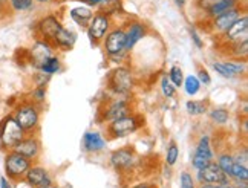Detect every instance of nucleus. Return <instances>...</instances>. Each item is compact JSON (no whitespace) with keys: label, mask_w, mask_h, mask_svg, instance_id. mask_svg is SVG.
<instances>
[{"label":"nucleus","mask_w":248,"mask_h":188,"mask_svg":"<svg viewBox=\"0 0 248 188\" xmlns=\"http://www.w3.org/2000/svg\"><path fill=\"white\" fill-rule=\"evenodd\" d=\"M108 87L112 93L120 97H129L135 87V77L127 66H118L108 77Z\"/></svg>","instance_id":"f03ea898"},{"label":"nucleus","mask_w":248,"mask_h":188,"mask_svg":"<svg viewBox=\"0 0 248 188\" xmlns=\"http://www.w3.org/2000/svg\"><path fill=\"white\" fill-rule=\"evenodd\" d=\"M198 181L201 184H217V185H228L230 177H228L219 165L213 161L210 162L202 170H198Z\"/></svg>","instance_id":"9b49d317"},{"label":"nucleus","mask_w":248,"mask_h":188,"mask_svg":"<svg viewBox=\"0 0 248 188\" xmlns=\"http://www.w3.org/2000/svg\"><path fill=\"white\" fill-rule=\"evenodd\" d=\"M23 182H26L32 188H42V187H52V177L49 172L42 165H31L30 170L26 172Z\"/></svg>","instance_id":"4468645a"},{"label":"nucleus","mask_w":248,"mask_h":188,"mask_svg":"<svg viewBox=\"0 0 248 188\" xmlns=\"http://www.w3.org/2000/svg\"><path fill=\"white\" fill-rule=\"evenodd\" d=\"M103 48L112 61L120 63L124 58V55L127 52H126V31H124L123 26L113 28V29H110L106 34L103 40Z\"/></svg>","instance_id":"20e7f679"},{"label":"nucleus","mask_w":248,"mask_h":188,"mask_svg":"<svg viewBox=\"0 0 248 188\" xmlns=\"http://www.w3.org/2000/svg\"><path fill=\"white\" fill-rule=\"evenodd\" d=\"M210 119H212L215 124L224 126L228 123V119H230V112L224 107H216L213 110H210Z\"/></svg>","instance_id":"cd10ccee"},{"label":"nucleus","mask_w":248,"mask_h":188,"mask_svg":"<svg viewBox=\"0 0 248 188\" xmlns=\"http://www.w3.org/2000/svg\"><path fill=\"white\" fill-rule=\"evenodd\" d=\"M230 177L234 181H248V167L234 161V164L232 167Z\"/></svg>","instance_id":"7c9ffc66"},{"label":"nucleus","mask_w":248,"mask_h":188,"mask_svg":"<svg viewBox=\"0 0 248 188\" xmlns=\"http://www.w3.org/2000/svg\"><path fill=\"white\" fill-rule=\"evenodd\" d=\"M221 37L225 44L248 39V15L242 14Z\"/></svg>","instance_id":"ddd939ff"},{"label":"nucleus","mask_w":248,"mask_h":188,"mask_svg":"<svg viewBox=\"0 0 248 188\" xmlns=\"http://www.w3.org/2000/svg\"><path fill=\"white\" fill-rule=\"evenodd\" d=\"M6 6V0H0V8H3Z\"/></svg>","instance_id":"8fccbe9b"},{"label":"nucleus","mask_w":248,"mask_h":188,"mask_svg":"<svg viewBox=\"0 0 248 188\" xmlns=\"http://www.w3.org/2000/svg\"><path fill=\"white\" fill-rule=\"evenodd\" d=\"M75 42H77V35H75V32H72L71 29H66L63 26L59 31V34L55 35V39L52 40L51 44L60 51H71L74 48Z\"/></svg>","instance_id":"6ab92c4d"},{"label":"nucleus","mask_w":248,"mask_h":188,"mask_svg":"<svg viewBox=\"0 0 248 188\" xmlns=\"http://www.w3.org/2000/svg\"><path fill=\"white\" fill-rule=\"evenodd\" d=\"M224 185H217V184H202L201 188H222Z\"/></svg>","instance_id":"49530a36"},{"label":"nucleus","mask_w":248,"mask_h":188,"mask_svg":"<svg viewBox=\"0 0 248 188\" xmlns=\"http://www.w3.org/2000/svg\"><path fill=\"white\" fill-rule=\"evenodd\" d=\"M45 98H46V89H45V86H35V89L31 92V98L30 100L42 106V102L45 101Z\"/></svg>","instance_id":"f704fd0d"},{"label":"nucleus","mask_w":248,"mask_h":188,"mask_svg":"<svg viewBox=\"0 0 248 188\" xmlns=\"http://www.w3.org/2000/svg\"><path fill=\"white\" fill-rule=\"evenodd\" d=\"M241 13H242L241 8L236 6V8L230 9V11H227L224 14H219L217 17L212 18V20H210V25H212V31L219 34V35H222L228 29V28H230L237 20V18L242 15Z\"/></svg>","instance_id":"dca6fc26"},{"label":"nucleus","mask_w":248,"mask_h":188,"mask_svg":"<svg viewBox=\"0 0 248 188\" xmlns=\"http://www.w3.org/2000/svg\"><path fill=\"white\" fill-rule=\"evenodd\" d=\"M195 153L210 159V161H213L215 159V152H213V147H212V143H210L208 135H202L201 138H199L196 148H195Z\"/></svg>","instance_id":"5701e85b"},{"label":"nucleus","mask_w":248,"mask_h":188,"mask_svg":"<svg viewBox=\"0 0 248 188\" xmlns=\"http://www.w3.org/2000/svg\"><path fill=\"white\" fill-rule=\"evenodd\" d=\"M239 3H241V0H217V2L205 13V15L207 18L212 20V18L217 17L219 14H224L227 11H230V9L239 6Z\"/></svg>","instance_id":"412c9836"},{"label":"nucleus","mask_w":248,"mask_h":188,"mask_svg":"<svg viewBox=\"0 0 248 188\" xmlns=\"http://www.w3.org/2000/svg\"><path fill=\"white\" fill-rule=\"evenodd\" d=\"M222 188H236V187H233V185H230V184H228V185H224Z\"/></svg>","instance_id":"3c124183"},{"label":"nucleus","mask_w":248,"mask_h":188,"mask_svg":"<svg viewBox=\"0 0 248 188\" xmlns=\"http://www.w3.org/2000/svg\"><path fill=\"white\" fill-rule=\"evenodd\" d=\"M144 124V118L141 115L137 114H130L126 115L123 118H118L115 121H110L108 123V135L112 139H117V138H124V136H129L130 133H135L137 130H140Z\"/></svg>","instance_id":"39448f33"},{"label":"nucleus","mask_w":248,"mask_h":188,"mask_svg":"<svg viewBox=\"0 0 248 188\" xmlns=\"http://www.w3.org/2000/svg\"><path fill=\"white\" fill-rule=\"evenodd\" d=\"M216 2L217 0H195V5L201 13H207Z\"/></svg>","instance_id":"58836bf2"},{"label":"nucleus","mask_w":248,"mask_h":188,"mask_svg":"<svg viewBox=\"0 0 248 188\" xmlns=\"http://www.w3.org/2000/svg\"><path fill=\"white\" fill-rule=\"evenodd\" d=\"M60 69H62V61H60V58L57 57V55H52V57H49V58H47L40 66L39 71H42L43 73H47V75H54L57 72H60Z\"/></svg>","instance_id":"a878e982"},{"label":"nucleus","mask_w":248,"mask_h":188,"mask_svg":"<svg viewBox=\"0 0 248 188\" xmlns=\"http://www.w3.org/2000/svg\"><path fill=\"white\" fill-rule=\"evenodd\" d=\"M51 78V75H47V73H43L42 71L39 73H35L34 75V81H35V86H46V83L49 81Z\"/></svg>","instance_id":"ea45409f"},{"label":"nucleus","mask_w":248,"mask_h":188,"mask_svg":"<svg viewBox=\"0 0 248 188\" xmlns=\"http://www.w3.org/2000/svg\"><path fill=\"white\" fill-rule=\"evenodd\" d=\"M210 162H213V161H210V159L201 156V155H196L193 153V158H192V165L193 168L198 172V170H202V168H205Z\"/></svg>","instance_id":"c9c22d12"},{"label":"nucleus","mask_w":248,"mask_h":188,"mask_svg":"<svg viewBox=\"0 0 248 188\" xmlns=\"http://www.w3.org/2000/svg\"><path fill=\"white\" fill-rule=\"evenodd\" d=\"M6 6H9L13 13H30L34 9V0H6Z\"/></svg>","instance_id":"b1692460"},{"label":"nucleus","mask_w":248,"mask_h":188,"mask_svg":"<svg viewBox=\"0 0 248 188\" xmlns=\"http://www.w3.org/2000/svg\"><path fill=\"white\" fill-rule=\"evenodd\" d=\"M135 162H137V155H135V150L132 147L118 148L115 152H112L110 155V165L115 168L117 172L129 170Z\"/></svg>","instance_id":"f8f14e48"},{"label":"nucleus","mask_w":248,"mask_h":188,"mask_svg":"<svg viewBox=\"0 0 248 188\" xmlns=\"http://www.w3.org/2000/svg\"><path fill=\"white\" fill-rule=\"evenodd\" d=\"M0 188H13V185H11V182H9L5 176H2L0 177Z\"/></svg>","instance_id":"c03bdc74"},{"label":"nucleus","mask_w":248,"mask_h":188,"mask_svg":"<svg viewBox=\"0 0 248 188\" xmlns=\"http://www.w3.org/2000/svg\"><path fill=\"white\" fill-rule=\"evenodd\" d=\"M178 158H179V147L176 145V143L171 141V143L169 144V147H167V153H166L167 165L173 167L176 164V161H178Z\"/></svg>","instance_id":"473e14b6"},{"label":"nucleus","mask_w":248,"mask_h":188,"mask_svg":"<svg viewBox=\"0 0 248 188\" xmlns=\"http://www.w3.org/2000/svg\"><path fill=\"white\" fill-rule=\"evenodd\" d=\"M52 49H54V46L49 42L42 40V39L35 40L32 48L28 51V61H30L35 69H40V66L49 57H52Z\"/></svg>","instance_id":"9d476101"},{"label":"nucleus","mask_w":248,"mask_h":188,"mask_svg":"<svg viewBox=\"0 0 248 188\" xmlns=\"http://www.w3.org/2000/svg\"><path fill=\"white\" fill-rule=\"evenodd\" d=\"M179 182H181V188H196L195 177L190 174L188 172H183V173H181Z\"/></svg>","instance_id":"e433bc0d"},{"label":"nucleus","mask_w":248,"mask_h":188,"mask_svg":"<svg viewBox=\"0 0 248 188\" xmlns=\"http://www.w3.org/2000/svg\"><path fill=\"white\" fill-rule=\"evenodd\" d=\"M35 3H40V5H49L52 2H55V0H34Z\"/></svg>","instance_id":"de8ad7c7"},{"label":"nucleus","mask_w":248,"mask_h":188,"mask_svg":"<svg viewBox=\"0 0 248 188\" xmlns=\"http://www.w3.org/2000/svg\"><path fill=\"white\" fill-rule=\"evenodd\" d=\"M13 150L31 161H35L42 153V143L35 135H26Z\"/></svg>","instance_id":"2eb2a0df"},{"label":"nucleus","mask_w":248,"mask_h":188,"mask_svg":"<svg viewBox=\"0 0 248 188\" xmlns=\"http://www.w3.org/2000/svg\"><path fill=\"white\" fill-rule=\"evenodd\" d=\"M132 188H156L154 184H147V182H144V184H138V185H135V187H132Z\"/></svg>","instance_id":"a18cd8bd"},{"label":"nucleus","mask_w":248,"mask_h":188,"mask_svg":"<svg viewBox=\"0 0 248 188\" xmlns=\"http://www.w3.org/2000/svg\"><path fill=\"white\" fill-rule=\"evenodd\" d=\"M69 15H71V18L78 26H81V28H84V29H86L88 25H89V22H91L92 15H93V13H92V9L89 6H77V8L71 9Z\"/></svg>","instance_id":"aec40b11"},{"label":"nucleus","mask_w":248,"mask_h":188,"mask_svg":"<svg viewBox=\"0 0 248 188\" xmlns=\"http://www.w3.org/2000/svg\"><path fill=\"white\" fill-rule=\"evenodd\" d=\"M110 26H112V17L110 15H106L103 13H95L91 18L88 28H86L91 43L98 44L100 42H103L106 34L110 31Z\"/></svg>","instance_id":"0eeeda50"},{"label":"nucleus","mask_w":248,"mask_h":188,"mask_svg":"<svg viewBox=\"0 0 248 188\" xmlns=\"http://www.w3.org/2000/svg\"><path fill=\"white\" fill-rule=\"evenodd\" d=\"M98 8H100L98 13L112 17V14L118 13V9H121V0H104Z\"/></svg>","instance_id":"c756f323"},{"label":"nucleus","mask_w":248,"mask_h":188,"mask_svg":"<svg viewBox=\"0 0 248 188\" xmlns=\"http://www.w3.org/2000/svg\"><path fill=\"white\" fill-rule=\"evenodd\" d=\"M198 80L201 84H204V86H208L210 83H212V78H210V73L207 72V69L201 68L198 71Z\"/></svg>","instance_id":"a19ab883"},{"label":"nucleus","mask_w":248,"mask_h":188,"mask_svg":"<svg viewBox=\"0 0 248 188\" xmlns=\"http://www.w3.org/2000/svg\"><path fill=\"white\" fill-rule=\"evenodd\" d=\"M0 148H2V141H0Z\"/></svg>","instance_id":"864d4df0"},{"label":"nucleus","mask_w":248,"mask_h":188,"mask_svg":"<svg viewBox=\"0 0 248 188\" xmlns=\"http://www.w3.org/2000/svg\"><path fill=\"white\" fill-rule=\"evenodd\" d=\"M186 109H187V114L192 115V116L204 115L207 112V101H204V100H201V101L190 100V101L186 102Z\"/></svg>","instance_id":"393cba45"},{"label":"nucleus","mask_w":248,"mask_h":188,"mask_svg":"<svg viewBox=\"0 0 248 188\" xmlns=\"http://www.w3.org/2000/svg\"><path fill=\"white\" fill-rule=\"evenodd\" d=\"M228 49H230V57L233 60H247L248 55V39L241 40V42H234V43H228Z\"/></svg>","instance_id":"4be33fe9"},{"label":"nucleus","mask_w":248,"mask_h":188,"mask_svg":"<svg viewBox=\"0 0 248 188\" xmlns=\"http://www.w3.org/2000/svg\"><path fill=\"white\" fill-rule=\"evenodd\" d=\"M183 86H184V90H186L187 95L195 97L196 93H198L199 90H201V86H202V84L199 83V80H198L196 75H188V77L183 81Z\"/></svg>","instance_id":"bb28decb"},{"label":"nucleus","mask_w":248,"mask_h":188,"mask_svg":"<svg viewBox=\"0 0 248 188\" xmlns=\"http://www.w3.org/2000/svg\"><path fill=\"white\" fill-rule=\"evenodd\" d=\"M77 2H81L84 3L86 6H89V8H98L104 0H77Z\"/></svg>","instance_id":"37998d69"},{"label":"nucleus","mask_w":248,"mask_h":188,"mask_svg":"<svg viewBox=\"0 0 248 188\" xmlns=\"http://www.w3.org/2000/svg\"><path fill=\"white\" fill-rule=\"evenodd\" d=\"M26 136L23 129L17 124L11 114L5 115L0 119V141L5 150H13Z\"/></svg>","instance_id":"423d86ee"},{"label":"nucleus","mask_w":248,"mask_h":188,"mask_svg":"<svg viewBox=\"0 0 248 188\" xmlns=\"http://www.w3.org/2000/svg\"><path fill=\"white\" fill-rule=\"evenodd\" d=\"M187 3V0H175V5L178 8H184V5Z\"/></svg>","instance_id":"09e8293b"},{"label":"nucleus","mask_w":248,"mask_h":188,"mask_svg":"<svg viewBox=\"0 0 248 188\" xmlns=\"http://www.w3.org/2000/svg\"><path fill=\"white\" fill-rule=\"evenodd\" d=\"M190 37H192V40L196 44L198 49H202L204 48V42L201 40V37H199V34H198V31L195 29V28H190Z\"/></svg>","instance_id":"79ce46f5"},{"label":"nucleus","mask_w":248,"mask_h":188,"mask_svg":"<svg viewBox=\"0 0 248 188\" xmlns=\"http://www.w3.org/2000/svg\"><path fill=\"white\" fill-rule=\"evenodd\" d=\"M42 188H54V187H42Z\"/></svg>","instance_id":"603ef678"},{"label":"nucleus","mask_w":248,"mask_h":188,"mask_svg":"<svg viewBox=\"0 0 248 188\" xmlns=\"http://www.w3.org/2000/svg\"><path fill=\"white\" fill-rule=\"evenodd\" d=\"M11 115L17 121V124L23 129L26 135H35V131L40 127L42 106L28 98L18 102Z\"/></svg>","instance_id":"f257e3e1"},{"label":"nucleus","mask_w":248,"mask_h":188,"mask_svg":"<svg viewBox=\"0 0 248 188\" xmlns=\"http://www.w3.org/2000/svg\"><path fill=\"white\" fill-rule=\"evenodd\" d=\"M216 164L219 165V168L230 177V173H232V167L234 164V156L232 153H221L217 156V161Z\"/></svg>","instance_id":"c85d7f7f"},{"label":"nucleus","mask_w":248,"mask_h":188,"mask_svg":"<svg viewBox=\"0 0 248 188\" xmlns=\"http://www.w3.org/2000/svg\"><path fill=\"white\" fill-rule=\"evenodd\" d=\"M124 31H126V52H130L133 46L147 35V26L142 22L133 20L127 23Z\"/></svg>","instance_id":"f3484780"},{"label":"nucleus","mask_w":248,"mask_h":188,"mask_svg":"<svg viewBox=\"0 0 248 188\" xmlns=\"http://www.w3.org/2000/svg\"><path fill=\"white\" fill-rule=\"evenodd\" d=\"M213 69L216 71V73H219L221 77H224V78H234L233 77V73L228 71V68L224 64V61H215L213 63Z\"/></svg>","instance_id":"4c0bfd02"},{"label":"nucleus","mask_w":248,"mask_h":188,"mask_svg":"<svg viewBox=\"0 0 248 188\" xmlns=\"http://www.w3.org/2000/svg\"><path fill=\"white\" fill-rule=\"evenodd\" d=\"M100 114H101V119L106 121V123H110V121H115V119L123 118L126 115H130L132 114L130 100H127V98L110 100L108 104L100 110Z\"/></svg>","instance_id":"6e6552de"},{"label":"nucleus","mask_w":248,"mask_h":188,"mask_svg":"<svg viewBox=\"0 0 248 188\" xmlns=\"http://www.w3.org/2000/svg\"><path fill=\"white\" fill-rule=\"evenodd\" d=\"M32 165L31 159L22 156L14 150H6L5 155V177L9 182H22L26 172Z\"/></svg>","instance_id":"7ed1b4c3"},{"label":"nucleus","mask_w":248,"mask_h":188,"mask_svg":"<svg viewBox=\"0 0 248 188\" xmlns=\"http://www.w3.org/2000/svg\"><path fill=\"white\" fill-rule=\"evenodd\" d=\"M62 28H63V25L59 17L54 14H47L35 23V32L42 40L52 43V40L55 39V35L59 34Z\"/></svg>","instance_id":"1a4fd4ad"},{"label":"nucleus","mask_w":248,"mask_h":188,"mask_svg":"<svg viewBox=\"0 0 248 188\" xmlns=\"http://www.w3.org/2000/svg\"><path fill=\"white\" fill-rule=\"evenodd\" d=\"M169 80H170V83L173 84L175 87L183 86V81H184L183 69H181L179 66H171L170 71H169Z\"/></svg>","instance_id":"2f4dec72"},{"label":"nucleus","mask_w":248,"mask_h":188,"mask_svg":"<svg viewBox=\"0 0 248 188\" xmlns=\"http://www.w3.org/2000/svg\"><path fill=\"white\" fill-rule=\"evenodd\" d=\"M161 92H163V95L166 98H173L176 93V87L170 83V80L167 77L161 80Z\"/></svg>","instance_id":"72a5a7b5"},{"label":"nucleus","mask_w":248,"mask_h":188,"mask_svg":"<svg viewBox=\"0 0 248 188\" xmlns=\"http://www.w3.org/2000/svg\"><path fill=\"white\" fill-rule=\"evenodd\" d=\"M106 147V139L100 131H86L83 136V148L88 153H98Z\"/></svg>","instance_id":"a211bd4d"}]
</instances>
